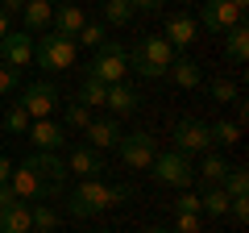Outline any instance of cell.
I'll use <instances>...</instances> for the list:
<instances>
[{
	"mask_svg": "<svg viewBox=\"0 0 249 233\" xmlns=\"http://www.w3.org/2000/svg\"><path fill=\"white\" fill-rule=\"evenodd\" d=\"M46 4H54V0H46Z\"/></svg>",
	"mask_w": 249,
	"mask_h": 233,
	"instance_id": "f6af8a7d",
	"label": "cell"
},
{
	"mask_svg": "<svg viewBox=\"0 0 249 233\" xmlns=\"http://www.w3.org/2000/svg\"><path fill=\"white\" fill-rule=\"evenodd\" d=\"M196 175L208 183V188H220V183H224V175H229V162H224V154L208 150V154H204V162L196 167Z\"/></svg>",
	"mask_w": 249,
	"mask_h": 233,
	"instance_id": "7402d4cb",
	"label": "cell"
},
{
	"mask_svg": "<svg viewBox=\"0 0 249 233\" xmlns=\"http://www.w3.org/2000/svg\"><path fill=\"white\" fill-rule=\"evenodd\" d=\"M229 4H232L237 13H245V9H249V0H229Z\"/></svg>",
	"mask_w": 249,
	"mask_h": 233,
	"instance_id": "7bdbcfd3",
	"label": "cell"
},
{
	"mask_svg": "<svg viewBox=\"0 0 249 233\" xmlns=\"http://www.w3.org/2000/svg\"><path fill=\"white\" fill-rule=\"evenodd\" d=\"M229 216H232L237 225H245V221H249V196H245V200H229Z\"/></svg>",
	"mask_w": 249,
	"mask_h": 233,
	"instance_id": "8d00e7d4",
	"label": "cell"
},
{
	"mask_svg": "<svg viewBox=\"0 0 249 233\" xmlns=\"http://www.w3.org/2000/svg\"><path fill=\"white\" fill-rule=\"evenodd\" d=\"M0 108H4V100H0Z\"/></svg>",
	"mask_w": 249,
	"mask_h": 233,
	"instance_id": "bcb514c9",
	"label": "cell"
},
{
	"mask_svg": "<svg viewBox=\"0 0 249 233\" xmlns=\"http://www.w3.org/2000/svg\"><path fill=\"white\" fill-rule=\"evenodd\" d=\"M83 134H88L91 150H116V142H121V121L116 116H104V121H91Z\"/></svg>",
	"mask_w": 249,
	"mask_h": 233,
	"instance_id": "ac0fdd59",
	"label": "cell"
},
{
	"mask_svg": "<svg viewBox=\"0 0 249 233\" xmlns=\"http://www.w3.org/2000/svg\"><path fill=\"white\" fill-rule=\"evenodd\" d=\"M0 58H4V67H25L29 58H34V38L25 34V29H9V34L0 38Z\"/></svg>",
	"mask_w": 249,
	"mask_h": 233,
	"instance_id": "7c38bea8",
	"label": "cell"
},
{
	"mask_svg": "<svg viewBox=\"0 0 249 233\" xmlns=\"http://www.w3.org/2000/svg\"><path fill=\"white\" fill-rule=\"evenodd\" d=\"M0 9H4V13L13 17V13H21V9H25V0H0Z\"/></svg>",
	"mask_w": 249,
	"mask_h": 233,
	"instance_id": "f35d334b",
	"label": "cell"
},
{
	"mask_svg": "<svg viewBox=\"0 0 249 233\" xmlns=\"http://www.w3.org/2000/svg\"><path fill=\"white\" fill-rule=\"evenodd\" d=\"M9 175H13V162L0 154V183H9Z\"/></svg>",
	"mask_w": 249,
	"mask_h": 233,
	"instance_id": "60d3db41",
	"label": "cell"
},
{
	"mask_svg": "<svg viewBox=\"0 0 249 233\" xmlns=\"http://www.w3.org/2000/svg\"><path fill=\"white\" fill-rule=\"evenodd\" d=\"M83 21H88V17H83V9H79V4H62V9L54 13V21H50V34L71 38V42H75V34L83 29Z\"/></svg>",
	"mask_w": 249,
	"mask_h": 233,
	"instance_id": "ffe728a7",
	"label": "cell"
},
{
	"mask_svg": "<svg viewBox=\"0 0 249 233\" xmlns=\"http://www.w3.org/2000/svg\"><path fill=\"white\" fill-rule=\"evenodd\" d=\"M124 200H133V188L129 183H104V179H83L79 188L67 196V213L71 216H96V213H104V208H112V204H124Z\"/></svg>",
	"mask_w": 249,
	"mask_h": 233,
	"instance_id": "6da1fadb",
	"label": "cell"
},
{
	"mask_svg": "<svg viewBox=\"0 0 249 233\" xmlns=\"http://www.w3.org/2000/svg\"><path fill=\"white\" fill-rule=\"evenodd\" d=\"M124 71H129V50L121 42H104L88 67V75L100 83H124Z\"/></svg>",
	"mask_w": 249,
	"mask_h": 233,
	"instance_id": "3957f363",
	"label": "cell"
},
{
	"mask_svg": "<svg viewBox=\"0 0 249 233\" xmlns=\"http://www.w3.org/2000/svg\"><path fill=\"white\" fill-rule=\"evenodd\" d=\"M175 213H199V192H183V196L175 200ZM204 216V213H199Z\"/></svg>",
	"mask_w": 249,
	"mask_h": 233,
	"instance_id": "d590c367",
	"label": "cell"
},
{
	"mask_svg": "<svg viewBox=\"0 0 249 233\" xmlns=\"http://www.w3.org/2000/svg\"><path fill=\"white\" fill-rule=\"evenodd\" d=\"M25 167L34 171L42 183H50L54 192H67V179H71V171H67V162L58 158V150H37V154H29Z\"/></svg>",
	"mask_w": 249,
	"mask_h": 233,
	"instance_id": "ba28073f",
	"label": "cell"
},
{
	"mask_svg": "<svg viewBox=\"0 0 249 233\" xmlns=\"http://www.w3.org/2000/svg\"><path fill=\"white\" fill-rule=\"evenodd\" d=\"M137 13H133V4L129 0H104V21L108 25H129Z\"/></svg>",
	"mask_w": 249,
	"mask_h": 233,
	"instance_id": "83f0119b",
	"label": "cell"
},
{
	"mask_svg": "<svg viewBox=\"0 0 249 233\" xmlns=\"http://www.w3.org/2000/svg\"><path fill=\"white\" fill-rule=\"evenodd\" d=\"M34 58L42 71H67V67H75V42L58 34H42L34 46Z\"/></svg>",
	"mask_w": 249,
	"mask_h": 233,
	"instance_id": "5b68a950",
	"label": "cell"
},
{
	"mask_svg": "<svg viewBox=\"0 0 249 233\" xmlns=\"http://www.w3.org/2000/svg\"><path fill=\"white\" fill-rule=\"evenodd\" d=\"M9 29H13V17H9V13H4V9H0V38L9 34Z\"/></svg>",
	"mask_w": 249,
	"mask_h": 233,
	"instance_id": "b9f144b4",
	"label": "cell"
},
{
	"mask_svg": "<svg viewBox=\"0 0 249 233\" xmlns=\"http://www.w3.org/2000/svg\"><path fill=\"white\" fill-rule=\"evenodd\" d=\"M104 42H108V34H104V25H96V21H83V29L75 34V46H88V50H91V46L100 50Z\"/></svg>",
	"mask_w": 249,
	"mask_h": 233,
	"instance_id": "f546056e",
	"label": "cell"
},
{
	"mask_svg": "<svg viewBox=\"0 0 249 233\" xmlns=\"http://www.w3.org/2000/svg\"><path fill=\"white\" fill-rule=\"evenodd\" d=\"M175 150L178 154H208V150H216L212 129H208L204 121H196V116H183V121L175 125Z\"/></svg>",
	"mask_w": 249,
	"mask_h": 233,
	"instance_id": "52a82bcc",
	"label": "cell"
},
{
	"mask_svg": "<svg viewBox=\"0 0 249 233\" xmlns=\"http://www.w3.org/2000/svg\"><path fill=\"white\" fill-rule=\"evenodd\" d=\"M199 213H208V216H224V213H229V196H224V188H204V192H199Z\"/></svg>",
	"mask_w": 249,
	"mask_h": 233,
	"instance_id": "d4e9b609",
	"label": "cell"
},
{
	"mask_svg": "<svg viewBox=\"0 0 249 233\" xmlns=\"http://www.w3.org/2000/svg\"><path fill=\"white\" fill-rule=\"evenodd\" d=\"M212 129V142L216 146H237L241 142V125L237 121H216V125H208Z\"/></svg>",
	"mask_w": 249,
	"mask_h": 233,
	"instance_id": "4dcf8cb0",
	"label": "cell"
},
{
	"mask_svg": "<svg viewBox=\"0 0 249 233\" xmlns=\"http://www.w3.org/2000/svg\"><path fill=\"white\" fill-rule=\"evenodd\" d=\"M170 233H199V213H175V229Z\"/></svg>",
	"mask_w": 249,
	"mask_h": 233,
	"instance_id": "e575fe53",
	"label": "cell"
},
{
	"mask_svg": "<svg viewBox=\"0 0 249 233\" xmlns=\"http://www.w3.org/2000/svg\"><path fill=\"white\" fill-rule=\"evenodd\" d=\"M21 21H25V34H46L54 21V4H46V0H25V9H21Z\"/></svg>",
	"mask_w": 249,
	"mask_h": 233,
	"instance_id": "d6986e66",
	"label": "cell"
},
{
	"mask_svg": "<svg viewBox=\"0 0 249 233\" xmlns=\"http://www.w3.org/2000/svg\"><path fill=\"white\" fill-rule=\"evenodd\" d=\"M224 196L229 200H245L249 196V175H245V167H229V175H224Z\"/></svg>",
	"mask_w": 249,
	"mask_h": 233,
	"instance_id": "cb8c5ba5",
	"label": "cell"
},
{
	"mask_svg": "<svg viewBox=\"0 0 249 233\" xmlns=\"http://www.w3.org/2000/svg\"><path fill=\"white\" fill-rule=\"evenodd\" d=\"M4 129H9V134H25V129H29V113L21 108V100L9 104V113H4Z\"/></svg>",
	"mask_w": 249,
	"mask_h": 233,
	"instance_id": "1f68e13d",
	"label": "cell"
},
{
	"mask_svg": "<svg viewBox=\"0 0 249 233\" xmlns=\"http://www.w3.org/2000/svg\"><path fill=\"white\" fill-rule=\"evenodd\" d=\"M0 233H34V221H29V204L25 200H13V204L0 213Z\"/></svg>",
	"mask_w": 249,
	"mask_h": 233,
	"instance_id": "44dd1931",
	"label": "cell"
},
{
	"mask_svg": "<svg viewBox=\"0 0 249 233\" xmlns=\"http://www.w3.org/2000/svg\"><path fill=\"white\" fill-rule=\"evenodd\" d=\"M29 142L37 146V150H62V142H67V129L54 121V116H46V121H29Z\"/></svg>",
	"mask_w": 249,
	"mask_h": 233,
	"instance_id": "9a60e30c",
	"label": "cell"
},
{
	"mask_svg": "<svg viewBox=\"0 0 249 233\" xmlns=\"http://www.w3.org/2000/svg\"><path fill=\"white\" fill-rule=\"evenodd\" d=\"M150 171H154V179H158V183H170V188H191V179H196V162H191V154H178V150L154 154Z\"/></svg>",
	"mask_w": 249,
	"mask_h": 233,
	"instance_id": "277c9868",
	"label": "cell"
},
{
	"mask_svg": "<svg viewBox=\"0 0 249 233\" xmlns=\"http://www.w3.org/2000/svg\"><path fill=\"white\" fill-rule=\"evenodd\" d=\"M116 154H121L124 167H133V171H150L154 154H158V142H154L150 129H137V134H121V142H116Z\"/></svg>",
	"mask_w": 249,
	"mask_h": 233,
	"instance_id": "8992f818",
	"label": "cell"
},
{
	"mask_svg": "<svg viewBox=\"0 0 249 233\" xmlns=\"http://www.w3.org/2000/svg\"><path fill=\"white\" fill-rule=\"evenodd\" d=\"M62 125L67 129H88L91 125V108H83L79 100H71V104L62 108Z\"/></svg>",
	"mask_w": 249,
	"mask_h": 233,
	"instance_id": "f1b7e54d",
	"label": "cell"
},
{
	"mask_svg": "<svg viewBox=\"0 0 249 233\" xmlns=\"http://www.w3.org/2000/svg\"><path fill=\"white\" fill-rule=\"evenodd\" d=\"M67 171H71V175H83V179H100V175H104V158H100V150H91V146H75L71 158H67Z\"/></svg>",
	"mask_w": 249,
	"mask_h": 233,
	"instance_id": "e0dca14e",
	"label": "cell"
},
{
	"mask_svg": "<svg viewBox=\"0 0 249 233\" xmlns=\"http://www.w3.org/2000/svg\"><path fill=\"white\" fill-rule=\"evenodd\" d=\"M150 233H170V229H162V225H154V229H150Z\"/></svg>",
	"mask_w": 249,
	"mask_h": 233,
	"instance_id": "ee69618b",
	"label": "cell"
},
{
	"mask_svg": "<svg viewBox=\"0 0 249 233\" xmlns=\"http://www.w3.org/2000/svg\"><path fill=\"white\" fill-rule=\"evenodd\" d=\"M29 221H34V229H37V233H54V229H58V213H54L46 200L29 208Z\"/></svg>",
	"mask_w": 249,
	"mask_h": 233,
	"instance_id": "4316f807",
	"label": "cell"
},
{
	"mask_svg": "<svg viewBox=\"0 0 249 233\" xmlns=\"http://www.w3.org/2000/svg\"><path fill=\"white\" fill-rule=\"evenodd\" d=\"M13 92H21V71L17 67H0V100L13 96Z\"/></svg>",
	"mask_w": 249,
	"mask_h": 233,
	"instance_id": "d6a6232c",
	"label": "cell"
},
{
	"mask_svg": "<svg viewBox=\"0 0 249 233\" xmlns=\"http://www.w3.org/2000/svg\"><path fill=\"white\" fill-rule=\"evenodd\" d=\"M13 200H17V196H13V192H9V183H0V213H4V208H9Z\"/></svg>",
	"mask_w": 249,
	"mask_h": 233,
	"instance_id": "ab89813d",
	"label": "cell"
},
{
	"mask_svg": "<svg viewBox=\"0 0 249 233\" xmlns=\"http://www.w3.org/2000/svg\"><path fill=\"white\" fill-rule=\"evenodd\" d=\"M133 4V13H158L162 9V0H129Z\"/></svg>",
	"mask_w": 249,
	"mask_h": 233,
	"instance_id": "74e56055",
	"label": "cell"
},
{
	"mask_svg": "<svg viewBox=\"0 0 249 233\" xmlns=\"http://www.w3.org/2000/svg\"><path fill=\"white\" fill-rule=\"evenodd\" d=\"M162 38H166L170 50H187V46L199 38V21L191 17V13H175V17L166 21V34H162Z\"/></svg>",
	"mask_w": 249,
	"mask_h": 233,
	"instance_id": "5bb4252c",
	"label": "cell"
},
{
	"mask_svg": "<svg viewBox=\"0 0 249 233\" xmlns=\"http://www.w3.org/2000/svg\"><path fill=\"white\" fill-rule=\"evenodd\" d=\"M196 21L208 29V34H220V38H224L232 25H241V21H245V13H237L229 0H204V9H199Z\"/></svg>",
	"mask_w": 249,
	"mask_h": 233,
	"instance_id": "30bf717a",
	"label": "cell"
},
{
	"mask_svg": "<svg viewBox=\"0 0 249 233\" xmlns=\"http://www.w3.org/2000/svg\"><path fill=\"white\" fill-rule=\"evenodd\" d=\"M170 58H175V50L166 46V38H162V34L142 38V42L129 50V67H133L142 79H162L166 67H170Z\"/></svg>",
	"mask_w": 249,
	"mask_h": 233,
	"instance_id": "7a4b0ae2",
	"label": "cell"
},
{
	"mask_svg": "<svg viewBox=\"0 0 249 233\" xmlns=\"http://www.w3.org/2000/svg\"><path fill=\"white\" fill-rule=\"evenodd\" d=\"M21 108L29 113V121H46V116H54V108H58V88L46 83V79L25 83V92H21Z\"/></svg>",
	"mask_w": 249,
	"mask_h": 233,
	"instance_id": "9c48e42d",
	"label": "cell"
},
{
	"mask_svg": "<svg viewBox=\"0 0 249 233\" xmlns=\"http://www.w3.org/2000/svg\"><path fill=\"white\" fill-rule=\"evenodd\" d=\"M104 96H108V83L83 75V83H79V104H83V108H100V104H104Z\"/></svg>",
	"mask_w": 249,
	"mask_h": 233,
	"instance_id": "484cf974",
	"label": "cell"
},
{
	"mask_svg": "<svg viewBox=\"0 0 249 233\" xmlns=\"http://www.w3.org/2000/svg\"><path fill=\"white\" fill-rule=\"evenodd\" d=\"M166 79L175 83V88H183V92H196L199 83H204V67H199L191 54H175L170 67H166Z\"/></svg>",
	"mask_w": 249,
	"mask_h": 233,
	"instance_id": "4fadbf2b",
	"label": "cell"
},
{
	"mask_svg": "<svg viewBox=\"0 0 249 233\" xmlns=\"http://www.w3.org/2000/svg\"><path fill=\"white\" fill-rule=\"evenodd\" d=\"M208 92H212V100H220V104H224V100H241L232 79H212V83H208Z\"/></svg>",
	"mask_w": 249,
	"mask_h": 233,
	"instance_id": "836d02e7",
	"label": "cell"
},
{
	"mask_svg": "<svg viewBox=\"0 0 249 233\" xmlns=\"http://www.w3.org/2000/svg\"><path fill=\"white\" fill-rule=\"evenodd\" d=\"M245 54H249V29H245V21H241V25H232L229 34H224V58H229V63H245Z\"/></svg>",
	"mask_w": 249,
	"mask_h": 233,
	"instance_id": "603a6c76",
	"label": "cell"
},
{
	"mask_svg": "<svg viewBox=\"0 0 249 233\" xmlns=\"http://www.w3.org/2000/svg\"><path fill=\"white\" fill-rule=\"evenodd\" d=\"M104 104L112 108V116H129V113H137V108H142V92H137L133 83H108Z\"/></svg>",
	"mask_w": 249,
	"mask_h": 233,
	"instance_id": "2e32d148",
	"label": "cell"
},
{
	"mask_svg": "<svg viewBox=\"0 0 249 233\" xmlns=\"http://www.w3.org/2000/svg\"><path fill=\"white\" fill-rule=\"evenodd\" d=\"M9 192H13L17 200H54V196H62V192H54L50 183L37 179L25 162H21V167H13V175H9Z\"/></svg>",
	"mask_w": 249,
	"mask_h": 233,
	"instance_id": "8fae6325",
	"label": "cell"
}]
</instances>
